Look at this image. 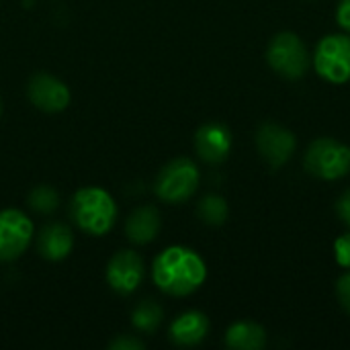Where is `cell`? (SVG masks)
I'll use <instances>...</instances> for the list:
<instances>
[{
    "label": "cell",
    "instance_id": "2",
    "mask_svg": "<svg viewBox=\"0 0 350 350\" xmlns=\"http://www.w3.org/2000/svg\"><path fill=\"white\" fill-rule=\"evenodd\" d=\"M70 215L78 230L86 236L103 238L117 221V203L103 187H82L70 201Z\"/></svg>",
    "mask_w": 350,
    "mask_h": 350
},
{
    "label": "cell",
    "instance_id": "18",
    "mask_svg": "<svg viewBox=\"0 0 350 350\" xmlns=\"http://www.w3.org/2000/svg\"><path fill=\"white\" fill-rule=\"evenodd\" d=\"M27 203H29V207H31L33 211L47 215V213H53V211L59 207V195H57V191H55L53 187H49V185H39V187H35V189L29 193Z\"/></svg>",
    "mask_w": 350,
    "mask_h": 350
},
{
    "label": "cell",
    "instance_id": "4",
    "mask_svg": "<svg viewBox=\"0 0 350 350\" xmlns=\"http://www.w3.org/2000/svg\"><path fill=\"white\" fill-rule=\"evenodd\" d=\"M265 57L269 68L285 80H299L312 68V53L306 41L293 31H281L273 35Z\"/></svg>",
    "mask_w": 350,
    "mask_h": 350
},
{
    "label": "cell",
    "instance_id": "9",
    "mask_svg": "<svg viewBox=\"0 0 350 350\" xmlns=\"http://www.w3.org/2000/svg\"><path fill=\"white\" fill-rule=\"evenodd\" d=\"M107 285L117 295L135 293L146 279V265L142 256L133 250H119L111 256L107 265Z\"/></svg>",
    "mask_w": 350,
    "mask_h": 350
},
{
    "label": "cell",
    "instance_id": "16",
    "mask_svg": "<svg viewBox=\"0 0 350 350\" xmlns=\"http://www.w3.org/2000/svg\"><path fill=\"white\" fill-rule=\"evenodd\" d=\"M162 320H164V310L154 299L139 301L133 308V312H131V324H133V328L139 330V332H144V334H154L160 328Z\"/></svg>",
    "mask_w": 350,
    "mask_h": 350
},
{
    "label": "cell",
    "instance_id": "6",
    "mask_svg": "<svg viewBox=\"0 0 350 350\" xmlns=\"http://www.w3.org/2000/svg\"><path fill=\"white\" fill-rule=\"evenodd\" d=\"M314 72L328 84L350 82V33H330L318 41L312 53Z\"/></svg>",
    "mask_w": 350,
    "mask_h": 350
},
{
    "label": "cell",
    "instance_id": "14",
    "mask_svg": "<svg viewBox=\"0 0 350 350\" xmlns=\"http://www.w3.org/2000/svg\"><path fill=\"white\" fill-rule=\"evenodd\" d=\"M74 248V234L66 224H49L37 236V252L41 258L59 262L70 256Z\"/></svg>",
    "mask_w": 350,
    "mask_h": 350
},
{
    "label": "cell",
    "instance_id": "15",
    "mask_svg": "<svg viewBox=\"0 0 350 350\" xmlns=\"http://www.w3.org/2000/svg\"><path fill=\"white\" fill-rule=\"evenodd\" d=\"M224 342L232 350H262L269 342V334L260 324L240 320L226 330Z\"/></svg>",
    "mask_w": 350,
    "mask_h": 350
},
{
    "label": "cell",
    "instance_id": "8",
    "mask_svg": "<svg viewBox=\"0 0 350 350\" xmlns=\"http://www.w3.org/2000/svg\"><path fill=\"white\" fill-rule=\"evenodd\" d=\"M35 236L33 219L14 207L0 209V262H12L21 258Z\"/></svg>",
    "mask_w": 350,
    "mask_h": 350
},
{
    "label": "cell",
    "instance_id": "20",
    "mask_svg": "<svg viewBox=\"0 0 350 350\" xmlns=\"http://www.w3.org/2000/svg\"><path fill=\"white\" fill-rule=\"evenodd\" d=\"M336 299L340 308L350 316V269L336 279Z\"/></svg>",
    "mask_w": 350,
    "mask_h": 350
},
{
    "label": "cell",
    "instance_id": "21",
    "mask_svg": "<svg viewBox=\"0 0 350 350\" xmlns=\"http://www.w3.org/2000/svg\"><path fill=\"white\" fill-rule=\"evenodd\" d=\"M334 211H336L338 219L342 221V226H345L347 230H350V187L347 191H342L340 197L336 199Z\"/></svg>",
    "mask_w": 350,
    "mask_h": 350
},
{
    "label": "cell",
    "instance_id": "1",
    "mask_svg": "<svg viewBox=\"0 0 350 350\" xmlns=\"http://www.w3.org/2000/svg\"><path fill=\"white\" fill-rule=\"evenodd\" d=\"M152 281L170 297H189L207 281V265L197 250L174 244L154 258Z\"/></svg>",
    "mask_w": 350,
    "mask_h": 350
},
{
    "label": "cell",
    "instance_id": "10",
    "mask_svg": "<svg viewBox=\"0 0 350 350\" xmlns=\"http://www.w3.org/2000/svg\"><path fill=\"white\" fill-rule=\"evenodd\" d=\"M27 96H29L31 105L43 113L66 111L72 100L68 84L47 72H37L35 76L29 78Z\"/></svg>",
    "mask_w": 350,
    "mask_h": 350
},
{
    "label": "cell",
    "instance_id": "12",
    "mask_svg": "<svg viewBox=\"0 0 350 350\" xmlns=\"http://www.w3.org/2000/svg\"><path fill=\"white\" fill-rule=\"evenodd\" d=\"M211 330L209 318L199 310H189L176 316L168 326V338L174 347L191 349L199 347Z\"/></svg>",
    "mask_w": 350,
    "mask_h": 350
},
{
    "label": "cell",
    "instance_id": "22",
    "mask_svg": "<svg viewBox=\"0 0 350 350\" xmlns=\"http://www.w3.org/2000/svg\"><path fill=\"white\" fill-rule=\"evenodd\" d=\"M146 347L139 338H135V336H127V334H123V336H117V338H113L111 342H109V350H142Z\"/></svg>",
    "mask_w": 350,
    "mask_h": 350
},
{
    "label": "cell",
    "instance_id": "24",
    "mask_svg": "<svg viewBox=\"0 0 350 350\" xmlns=\"http://www.w3.org/2000/svg\"><path fill=\"white\" fill-rule=\"evenodd\" d=\"M0 111H2V105H0Z\"/></svg>",
    "mask_w": 350,
    "mask_h": 350
},
{
    "label": "cell",
    "instance_id": "11",
    "mask_svg": "<svg viewBox=\"0 0 350 350\" xmlns=\"http://www.w3.org/2000/svg\"><path fill=\"white\" fill-rule=\"evenodd\" d=\"M234 146L232 131L226 123L209 121L203 123L195 133V152L205 164H221L228 160Z\"/></svg>",
    "mask_w": 350,
    "mask_h": 350
},
{
    "label": "cell",
    "instance_id": "17",
    "mask_svg": "<svg viewBox=\"0 0 350 350\" xmlns=\"http://www.w3.org/2000/svg\"><path fill=\"white\" fill-rule=\"evenodd\" d=\"M197 215L199 219L205 224V226H211V228H219L228 221L230 217V207H228V201L221 197V195H205L199 205H197Z\"/></svg>",
    "mask_w": 350,
    "mask_h": 350
},
{
    "label": "cell",
    "instance_id": "23",
    "mask_svg": "<svg viewBox=\"0 0 350 350\" xmlns=\"http://www.w3.org/2000/svg\"><path fill=\"white\" fill-rule=\"evenodd\" d=\"M336 23L338 27L345 31V33H350V0H338V6H336Z\"/></svg>",
    "mask_w": 350,
    "mask_h": 350
},
{
    "label": "cell",
    "instance_id": "7",
    "mask_svg": "<svg viewBox=\"0 0 350 350\" xmlns=\"http://www.w3.org/2000/svg\"><path fill=\"white\" fill-rule=\"evenodd\" d=\"M256 152L273 170L283 168L297 152V137L291 129L277 121H265L254 135Z\"/></svg>",
    "mask_w": 350,
    "mask_h": 350
},
{
    "label": "cell",
    "instance_id": "3",
    "mask_svg": "<svg viewBox=\"0 0 350 350\" xmlns=\"http://www.w3.org/2000/svg\"><path fill=\"white\" fill-rule=\"evenodd\" d=\"M304 168L318 180H340L350 174V146L330 135L316 137L306 148Z\"/></svg>",
    "mask_w": 350,
    "mask_h": 350
},
{
    "label": "cell",
    "instance_id": "13",
    "mask_svg": "<svg viewBox=\"0 0 350 350\" xmlns=\"http://www.w3.org/2000/svg\"><path fill=\"white\" fill-rule=\"evenodd\" d=\"M162 230L160 211L154 205H142L133 209L125 219V236L137 246H146L158 238Z\"/></svg>",
    "mask_w": 350,
    "mask_h": 350
},
{
    "label": "cell",
    "instance_id": "19",
    "mask_svg": "<svg viewBox=\"0 0 350 350\" xmlns=\"http://www.w3.org/2000/svg\"><path fill=\"white\" fill-rule=\"evenodd\" d=\"M334 260L340 269H350V230L334 240Z\"/></svg>",
    "mask_w": 350,
    "mask_h": 350
},
{
    "label": "cell",
    "instance_id": "5",
    "mask_svg": "<svg viewBox=\"0 0 350 350\" xmlns=\"http://www.w3.org/2000/svg\"><path fill=\"white\" fill-rule=\"evenodd\" d=\"M199 183V166L191 158H174L158 172L154 193L160 201L168 205H180L197 193Z\"/></svg>",
    "mask_w": 350,
    "mask_h": 350
}]
</instances>
